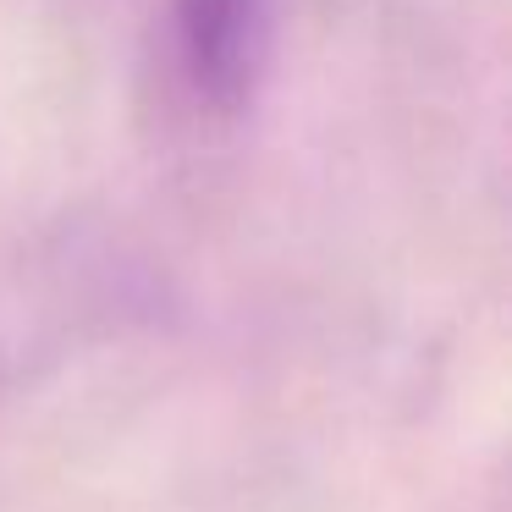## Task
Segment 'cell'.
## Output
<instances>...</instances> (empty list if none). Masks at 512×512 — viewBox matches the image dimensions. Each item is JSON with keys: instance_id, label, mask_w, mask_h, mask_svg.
<instances>
[{"instance_id": "6da1fadb", "label": "cell", "mask_w": 512, "mask_h": 512, "mask_svg": "<svg viewBox=\"0 0 512 512\" xmlns=\"http://www.w3.org/2000/svg\"><path fill=\"white\" fill-rule=\"evenodd\" d=\"M171 56L204 111H243L270 56V0H171Z\"/></svg>"}]
</instances>
